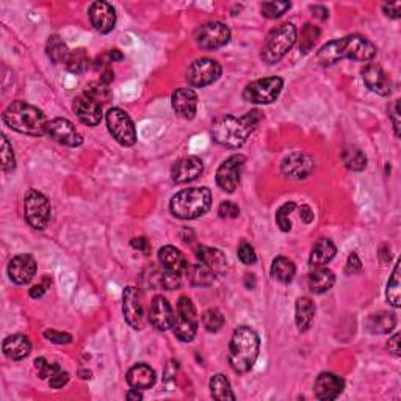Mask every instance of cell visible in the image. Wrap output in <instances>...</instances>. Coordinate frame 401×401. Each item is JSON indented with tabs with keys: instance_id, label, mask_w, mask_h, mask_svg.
<instances>
[{
	"instance_id": "1",
	"label": "cell",
	"mask_w": 401,
	"mask_h": 401,
	"mask_svg": "<svg viewBox=\"0 0 401 401\" xmlns=\"http://www.w3.org/2000/svg\"><path fill=\"white\" fill-rule=\"evenodd\" d=\"M263 119L259 110H251L243 117L235 118L232 114H223L212 124V136L219 146L229 149H239L248 140Z\"/></svg>"
},
{
	"instance_id": "2",
	"label": "cell",
	"mask_w": 401,
	"mask_h": 401,
	"mask_svg": "<svg viewBox=\"0 0 401 401\" xmlns=\"http://www.w3.org/2000/svg\"><path fill=\"white\" fill-rule=\"evenodd\" d=\"M378 49L375 44L361 35H348L326 42L318 51L317 60L321 66H332L340 60L350 58L356 62H372L376 57Z\"/></svg>"
},
{
	"instance_id": "3",
	"label": "cell",
	"mask_w": 401,
	"mask_h": 401,
	"mask_svg": "<svg viewBox=\"0 0 401 401\" xmlns=\"http://www.w3.org/2000/svg\"><path fill=\"white\" fill-rule=\"evenodd\" d=\"M2 118L10 129L19 134L30 136H44L47 134L49 119L46 114L42 113V110L24 101L10 104Z\"/></svg>"
},
{
	"instance_id": "4",
	"label": "cell",
	"mask_w": 401,
	"mask_h": 401,
	"mask_svg": "<svg viewBox=\"0 0 401 401\" xmlns=\"http://www.w3.org/2000/svg\"><path fill=\"white\" fill-rule=\"evenodd\" d=\"M260 339L250 326H239L229 343V364L234 372L248 373L259 358Z\"/></svg>"
},
{
	"instance_id": "5",
	"label": "cell",
	"mask_w": 401,
	"mask_h": 401,
	"mask_svg": "<svg viewBox=\"0 0 401 401\" xmlns=\"http://www.w3.org/2000/svg\"><path fill=\"white\" fill-rule=\"evenodd\" d=\"M210 206L212 191L207 186H195L175 193L169 202V210L175 218L196 219L206 215Z\"/></svg>"
},
{
	"instance_id": "6",
	"label": "cell",
	"mask_w": 401,
	"mask_h": 401,
	"mask_svg": "<svg viewBox=\"0 0 401 401\" xmlns=\"http://www.w3.org/2000/svg\"><path fill=\"white\" fill-rule=\"evenodd\" d=\"M298 38V30L292 22H285L268 33L262 47V60L267 64H276L289 53Z\"/></svg>"
},
{
	"instance_id": "7",
	"label": "cell",
	"mask_w": 401,
	"mask_h": 401,
	"mask_svg": "<svg viewBox=\"0 0 401 401\" xmlns=\"http://www.w3.org/2000/svg\"><path fill=\"white\" fill-rule=\"evenodd\" d=\"M197 326H199V317L193 301L189 296H180L174 314V336L180 342H191L197 332Z\"/></svg>"
},
{
	"instance_id": "8",
	"label": "cell",
	"mask_w": 401,
	"mask_h": 401,
	"mask_svg": "<svg viewBox=\"0 0 401 401\" xmlns=\"http://www.w3.org/2000/svg\"><path fill=\"white\" fill-rule=\"evenodd\" d=\"M284 86L281 77H265L250 82L243 90V99L246 102L259 104V106H268L279 97Z\"/></svg>"
},
{
	"instance_id": "9",
	"label": "cell",
	"mask_w": 401,
	"mask_h": 401,
	"mask_svg": "<svg viewBox=\"0 0 401 401\" xmlns=\"http://www.w3.org/2000/svg\"><path fill=\"white\" fill-rule=\"evenodd\" d=\"M24 215L33 229H46L52 215L51 202L41 191L29 190L24 196Z\"/></svg>"
},
{
	"instance_id": "10",
	"label": "cell",
	"mask_w": 401,
	"mask_h": 401,
	"mask_svg": "<svg viewBox=\"0 0 401 401\" xmlns=\"http://www.w3.org/2000/svg\"><path fill=\"white\" fill-rule=\"evenodd\" d=\"M107 127L112 136L117 140L121 146L130 147L136 143V130L134 125V121L124 110L118 107L110 108L107 112Z\"/></svg>"
},
{
	"instance_id": "11",
	"label": "cell",
	"mask_w": 401,
	"mask_h": 401,
	"mask_svg": "<svg viewBox=\"0 0 401 401\" xmlns=\"http://www.w3.org/2000/svg\"><path fill=\"white\" fill-rule=\"evenodd\" d=\"M195 40L197 46L204 51H217L230 41V30L223 22L210 21L195 32Z\"/></svg>"
},
{
	"instance_id": "12",
	"label": "cell",
	"mask_w": 401,
	"mask_h": 401,
	"mask_svg": "<svg viewBox=\"0 0 401 401\" xmlns=\"http://www.w3.org/2000/svg\"><path fill=\"white\" fill-rule=\"evenodd\" d=\"M223 68L217 60L212 58H197L186 69V80L195 88H204L215 82L221 77Z\"/></svg>"
},
{
	"instance_id": "13",
	"label": "cell",
	"mask_w": 401,
	"mask_h": 401,
	"mask_svg": "<svg viewBox=\"0 0 401 401\" xmlns=\"http://www.w3.org/2000/svg\"><path fill=\"white\" fill-rule=\"evenodd\" d=\"M246 163V157L241 154H234L226 158L217 169V184L226 193H234L241 179V171Z\"/></svg>"
},
{
	"instance_id": "14",
	"label": "cell",
	"mask_w": 401,
	"mask_h": 401,
	"mask_svg": "<svg viewBox=\"0 0 401 401\" xmlns=\"http://www.w3.org/2000/svg\"><path fill=\"white\" fill-rule=\"evenodd\" d=\"M46 135L51 136L53 141L68 147H77L84 143V136L80 135V132L66 118H55L49 121Z\"/></svg>"
},
{
	"instance_id": "15",
	"label": "cell",
	"mask_w": 401,
	"mask_h": 401,
	"mask_svg": "<svg viewBox=\"0 0 401 401\" xmlns=\"http://www.w3.org/2000/svg\"><path fill=\"white\" fill-rule=\"evenodd\" d=\"M315 168V162L309 154L306 152H292L284 158L281 163V173L285 178L301 180L309 178Z\"/></svg>"
},
{
	"instance_id": "16",
	"label": "cell",
	"mask_w": 401,
	"mask_h": 401,
	"mask_svg": "<svg viewBox=\"0 0 401 401\" xmlns=\"http://www.w3.org/2000/svg\"><path fill=\"white\" fill-rule=\"evenodd\" d=\"M74 112L85 125L96 127L102 121V102L85 91L74 99Z\"/></svg>"
},
{
	"instance_id": "17",
	"label": "cell",
	"mask_w": 401,
	"mask_h": 401,
	"mask_svg": "<svg viewBox=\"0 0 401 401\" xmlns=\"http://www.w3.org/2000/svg\"><path fill=\"white\" fill-rule=\"evenodd\" d=\"M123 314L127 325L134 329H141L145 321V311L140 301V293L135 287H127L123 292Z\"/></svg>"
},
{
	"instance_id": "18",
	"label": "cell",
	"mask_w": 401,
	"mask_h": 401,
	"mask_svg": "<svg viewBox=\"0 0 401 401\" xmlns=\"http://www.w3.org/2000/svg\"><path fill=\"white\" fill-rule=\"evenodd\" d=\"M36 274V260L30 254H19L13 257L8 263V276L18 285L32 282Z\"/></svg>"
},
{
	"instance_id": "19",
	"label": "cell",
	"mask_w": 401,
	"mask_h": 401,
	"mask_svg": "<svg viewBox=\"0 0 401 401\" xmlns=\"http://www.w3.org/2000/svg\"><path fill=\"white\" fill-rule=\"evenodd\" d=\"M204 171V163L199 157L189 156L175 162L171 168V179L175 184H189Z\"/></svg>"
},
{
	"instance_id": "20",
	"label": "cell",
	"mask_w": 401,
	"mask_h": 401,
	"mask_svg": "<svg viewBox=\"0 0 401 401\" xmlns=\"http://www.w3.org/2000/svg\"><path fill=\"white\" fill-rule=\"evenodd\" d=\"M90 22L99 33H110L117 25V11L108 2H95L90 7Z\"/></svg>"
},
{
	"instance_id": "21",
	"label": "cell",
	"mask_w": 401,
	"mask_h": 401,
	"mask_svg": "<svg viewBox=\"0 0 401 401\" xmlns=\"http://www.w3.org/2000/svg\"><path fill=\"white\" fill-rule=\"evenodd\" d=\"M361 74L362 80H364V84L370 91L380 96H389L392 93V82L389 79V75L384 73L381 66L369 63L364 66Z\"/></svg>"
},
{
	"instance_id": "22",
	"label": "cell",
	"mask_w": 401,
	"mask_h": 401,
	"mask_svg": "<svg viewBox=\"0 0 401 401\" xmlns=\"http://www.w3.org/2000/svg\"><path fill=\"white\" fill-rule=\"evenodd\" d=\"M345 389V381L342 378L334 375V373H320L317 376L315 384H314V392L318 400L331 401L339 398V395L343 392Z\"/></svg>"
},
{
	"instance_id": "23",
	"label": "cell",
	"mask_w": 401,
	"mask_h": 401,
	"mask_svg": "<svg viewBox=\"0 0 401 401\" xmlns=\"http://www.w3.org/2000/svg\"><path fill=\"white\" fill-rule=\"evenodd\" d=\"M171 106L178 117L193 119L197 112V95L191 88H179L173 93Z\"/></svg>"
},
{
	"instance_id": "24",
	"label": "cell",
	"mask_w": 401,
	"mask_h": 401,
	"mask_svg": "<svg viewBox=\"0 0 401 401\" xmlns=\"http://www.w3.org/2000/svg\"><path fill=\"white\" fill-rule=\"evenodd\" d=\"M149 320L158 331H168L174 325V311L169 301L163 296H156L151 303Z\"/></svg>"
},
{
	"instance_id": "25",
	"label": "cell",
	"mask_w": 401,
	"mask_h": 401,
	"mask_svg": "<svg viewBox=\"0 0 401 401\" xmlns=\"http://www.w3.org/2000/svg\"><path fill=\"white\" fill-rule=\"evenodd\" d=\"M158 262L162 263L163 271L180 274V276L185 274L186 267H189V262H186L182 251L171 245L160 248V251H158Z\"/></svg>"
},
{
	"instance_id": "26",
	"label": "cell",
	"mask_w": 401,
	"mask_h": 401,
	"mask_svg": "<svg viewBox=\"0 0 401 401\" xmlns=\"http://www.w3.org/2000/svg\"><path fill=\"white\" fill-rule=\"evenodd\" d=\"M195 254L197 257V260H199V263L206 265L207 268H210V270L215 274H221V273H224V270H226L228 260H226V256H224V252L221 250L201 245L196 248Z\"/></svg>"
},
{
	"instance_id": "27",
	"label": "cell",
	"mask_w": 401,
	"mask_h": 401,
	"mask_svg": "<svg viewBox=\"0 0 401 401\" xmlns=\"http://www.w3.org/2000/svg\"><path fill=\"white\" fill-rule=\"evenodd\" d=\"M3 354L13 361H22L30 354L32 343L24 334H13L3 340L2 343Z\"/></svg>"
},
{
	"instance_id": "28",
	"label": "cell",
	"mask_w": 401,
	"mask_h": 401,
	"mask_svg": "<svg viewBox=\"0 0 401 401\" xmlns=\"http://www.w3.org/2000/svg\"><path fill=\"white\" fill-rule=\"evenodd\" d=\"M127 384L132 389H138V391H146L151 389L156 384V372H154L147 364H136L127 372Z\"/></svg>"
},
{
	"instance_id": "29",
	"label": "cell",
	"mask_w": 401,
	"mask_h": 401,
	"mask_svg": "<svg viewBox=\"0 0 401 401\" xmlns=\"http://www.w3.org/2000/svg\"><path fill=\"white\" fill-rule=\"evenodd\" d=\"M337 248L336 245L332 243V240L329 239H318L314 246H312L311 256H309V265L311 268H317V267H326V263L331 262L336 256Z\"/></svg>"
},
{
	"instance_id": "30",
	"label": "cell",
	"mask_w": 401,
	"mask_h": 401,
	"mask_svg": "<svg viewBox=\"0 0 401 401\" xmlns=\"http://www.w3.org/2000/svg\"><path fill=\"white\" fill-rule=\"evenodd\" d=\"M334 282H336V276L328 267L312 268L309 276H307V284H309L311 292L317 295L326 293L328 290H331Z\"/></svg>"
},
{
	"instance_id": "31",
	"label": "cell",
	"mask_w": 401,
	"mask_h": 401,
	"mask_svg": "<svg viewBox=\"0 0 401 401\" xmlns=\"http://www.w3.org/2000/svg\"><path fill=\"white\" fill-rule=\"evenodd\" d=\"M315 318V304L307 296H301L295 304V321L300 332H306Z\"/></svg>"
},
{
	"instance_id": "32",
	"label": "cell",
	"mask_w": 401,
	"mask_h": 401,
	"mask_svg": "<svg viewBox=\"0 0 401 401\" xmlns=\"http://www.w3.org/2000/svg\"><path fill=\"white\" fill-rule=\"evenodd\" d=\"M397 326V318L391 312H376L367 318V329L372 334H389Z\"/></svg>"
},
{
	"instance_id": "33",
	"label": "cell",
	"mask_w": 401,
	"mask_h": 401,
	"mask_svg": "<svg viewBox=\"0 0 401 401\" xmlns=\"http://www.w3.org/2000/svg\"><path fill=\"white\" fill-rule=\"evenodd\" d=\"M186 278L189 281L196 285V287H208L215 281V273H213L210 268H207L202 263H193V265H189L185 270Z\"/></svg>"
},
{
	"instance_id": "34",
	"label": "cell",
	"mask_w": 401,
	"mask_h": 401,
	"mask_svg": "<svg viewBox=\"0 0 401 401\" xmlns=\"http://www.w3.org/2000/svg\"><path fill=\"white\" fill-rule=\"evenodd\" d=\"M295 273H296V267L289 257L279 256L271 263V276L279 282H282V284L292 282L295 278Z\"/></svg>"
},
{
	"instance_id": "35",
	"label": "cell",
	"mask_w": 401,
	"mask_h": 401,
	"mask_svg": "<svg viewBox=\"0 0 401 401\" xmlns=\"http://www.w3.org/2000/svg\"><path fill=\"white\" fill-rule=\"evenodd\" d=\"M46 53L53 64H60V63L66 64L71 55V51L62 38H60L58 35H52V36H49V40L46 42Z\"/></svg>"
},
{
	"instance_id": "36",
	"label": "cell",
	"mask_w": 401,
	"mask_h": 401,
	"mask_svg": "<svg viewBox=\"0 0 401 401\" xmlns=\"http://www.w3.org/2000/svg\"><path fill=\"white\" fill-rule=\"evenodd\" d=\"M342 162L351 171H364L367 168V156L356 146L345 147L342 151Z\"/></svg>"
},
{
	"instance_id": "37",
	"label": "cell",
	"mask_w": 401,
	"mask_h": 401,
	"mask_svg": "<svg viewBox=\"0 0 401 401\" xmlns=\"http://www.w3.org/2000/svg\"><path fill=\"white\" fill-rule=\"evenodd\" d=\"M210 393H212V397L218 401H228V400L234 401L235 400V395L232 392V387H230L229 380L224 375H221V373L212 376Z\"/></svg>"
},
{
	"instance_id": "38",
	"label": "cell",
	"mask_w": 401,
	"mask_h": 401,
	"mask_svg": "<svg viewBox=\"0 0 401 401\" xmlns=\"http://www.w3.org/2000/svg\"><path fill=\"white\" fill-rule=\"evenodd\" d=\"M90 55L84 47H79L75 51H71L68 62H66V69L73 74H84L90 68Z\"/></svg>"
},
{
	"instance_id": "39",
	"label": "cell",
	"mask_w": 401,
	"mask_h": 401,
	"mask_svg": "<svg viewBox=\"0 0 401 401\" xmlns=\"http://www.w3.org/2000/svg\"><path fill=\"white\" fill-rule=\"evenodd\" d=\"M321 35V30L318 29L317 25L311 24V22H306L303 30H301V38H300V51L303 53H309L318 41V38Z\"/></svg>"
},
{
	"instance_id": "40",
	"label": "cell",
	"mask_w": 401,
	"mask_h": 401,
	"mask_svg": "<svg viewBox=\"0 0 401 401\" xmlns=\"http://www.w3.org/2000/svg\"><path fill=\"white\" fill-rule=\"evenodd\" d=\"M386 300L395 309H398L401 304V292H400V263H395L393 273L387 282L386 289Z\"/></svg>"
},
{
	"instance_id": "41",
	"label": "cell",
	"mask_w": 401,
	"mask_h": 401,
	"mask_svg": "<svg viewBox=\"0 0 401 401\" xmlns=\"http://www.w3.org/2000/svg\"><path fill=\"white\" fill-rule=\"evenodd\" d=\"M202 325H204L206 331L208 332H218L219 329L224 326V315L221 311L217 309V307H212V309H207L204 314H202Z\"/></svg>"
},
{
	"instance_id": "42",
	"label": "cell",
	"mask_w": 401,
	"mask_h": 401,
	"mask_svg": "<svg viewBox=\"0 0 401 401\" xmlns=\"http://www.w3.org/2000/svg\"><path fill=\"white\" fill-rule=\"evenodd\" d=\"M290 8H292V3L290 2H263L260 5L262 14L268 19L281 18Z\"/></svg>"
},
{
	"instance_id": "43",
	"label": "cell",
	"mask_w": 401,
	"mask_h": 401,
	"mask_svg": "<svg viewBox=\"0 0 401 401\" xmlns=\"http://www.w3.org/2000/svg\"><path fill=\"white\" fill-rule=\"evenodd\" d=\"M296 208V202L289 201L278 208L276 212V223L282 232H289L292 229V221H290V213Z\"/></svg>"
},
{
	"instance_id": "44",
	"label": "cell",
	"mask_w": 401,
	"mask_h": 401,
	"mask_svg": "<svg viewBox=\"0 0 401 401\" xmlns=\"http://www.w3.org/2000/svg\"><path fill=\"white\" fill-rule=\"evenodd\" d=\"M2 169L3 173H13L16 169V157L13 146L10 145L7 136H2Z\"/></svg>"
},
{
	"instance_id": "45",
	"label": "cell",
	"mask_w": 401,
	"mask_h": 401,
	"mask_svg": "<svg viewBox=\"0 0 401 401\" xmlns=\"http://www.w3.org/2000/svg\"><path fill=\"white\" fill-rule=\"evenodd\" d=\"M86 93H90L93 97H96L97 101L104 102H108L110 99V90H108V85L102 84V82H93L90 84V86H86Z\"/></svg>"
},
{
	"instance_id": "46",
	"label": "cell",
	"mask_w": 401,
	"mask_h": 401,
	"mask_svg": "<svg viewBox=\"0 0 401 401\" xmlns=\"http://www.w3.org/2000/svg\"><path fill=\"white\" fill-rule=\"evenodd\" d=\"M239 259L241 263H245V265H254L257 262V256H256V251L252 248V245L248 243V241H241L240 246H239Z\"/></svg>"
},
{
	"instance_id": "47",
	"label": "cell",
	"mask_w": 401,
	"mask_h": 401,
	"mask_svg": "<svg viewBox=\"0 0 401 401\" xmlns=\"http://www.w3.org/2000/svg\"><path fill=\"white\" fill-rule=\"evenodd\" d=\"M35 369L41 380H49V378H51L53 373L60 369V365L51 364V362H47L44 358H38L35 359Z\"/></svg>"
},
{
	"instance_id": "48",
	"label": "cell",
	"mask_w": 401,
	"mask_h": 401,
	"mask_svg": "<svg viewBox=\"0 0 401 401\" xmlns=\"http://www.w3.org/2000/svg\"><path fill=\"white\" fill-rule=\"evenodd\" d=\"M218 215L223 219H234L240 215V208L232 201H223L218 207Z\"/></svg>"
},
{
	"instance_id": "49",
	"label": "cell",
	"mask_w": 401,
	"mask_h": 401,
	"mask_svg": "<svg viewBox=\"0 0 401 401\" xmlns=\"http://www.w3.org/2000/svg\"><path fill=\"white\" fill-rule=\"evenodd\" d=\"M44 337H46L49 342L57 345H68L73 342V336H71V334L55 331V329H47V331H44Z\"/></svg>"
},
{
	"instance_id": "50",
	"label": "cell",
	"mask_w": 401,
	"mask_h": 401,
	"mask_svg": "<svg viewBox=\"0 0 401 401\" xmlns=\"http://www.w3.org/2000/svg\"><path fill=\"white\" fill-rule=\"evenodd\" d=\"M47 381H49V386H51L52 389H62L69 381V373L64 372L62 367H60V369L55 372Z\"/></svg>"
},
{
	"instance_id": "51",
	"label": "cell",
	"mask_w": 401,
	"mask_h": 401,
	"mask_svg": "<svg viewBox=\"0 0 401 401\" xmlns=\"http://www.w3.org/2000/svg\"><path fill=\"white\" fill-rule=\"evenodd\" d=\"M389 119L392 121L395 136H400V101L392 102V106L389 107Z\"/></svg>"
},
{
	"instance_id": "52",
	"label": "cell",
	"mask_w": 401,
	"mask_h": 401,
	"mask_svg": "<svg viewBox=\"0 0 401 401\" xmlns=\"http://www.w3.org/2000/svg\"><path fill=\"white\" fill-rule=\"evenodd\" d=\"M180 274H174V273H167V271H163V274H162V281H160V284L163 285L165 289L167 290H174V289H178L179 285H180Z\"/></svg>"
},
{
	"instance_id": "53",
	"label": "cell",
	"mask_w": 401,
	"mask_h": 401,
	"mask_svg": "<svg viewBox=\"0 0 401 401\" xmlns=\"http://www.w3.org/2000/svg\"><path fill=\"white\" fill-rule=\"evenodd\" d=\"M362 271V262L356 252H351L348 256L347 265H345V273L347 274H358Z\"/></svg>"
},
{
	"instance_id": "54",
	"label": "cell",
	"mask_w": 401,
	"mask_h": 401,
	"mask_svg": "<svg viewBox=\"0 0 401 401\" xmlns=\"http://www.w3.org/2000/svg\"><path fill=\"white\" fill-rule=\"evenodd\" d=\"M382 11L387 18L391 19H398L401 16V3L393 2V3H382Z\"/></svg>"
},
{
	"instance_id": "55",
	"label": "cell",
	"mask_w": 401,
	"mask_h": 401,
	"mask_svg": "<svg viewBox=\"0 0 401 401\" xmlns=\"http://www.w3.org/2000/svg\"><path fill=\"white\" fill-rule=\"evenodd\" d=\"M130 246L134 250L141 251L143 254H149L151 245H149V240H147L146 237H135V239H132Z\"/></svg>"
},
{
	"instance_id": "56",
	"label": "cell",
	"mask_w": 401,
	"mask_h": 401,
	"mask_svg": "<svg viewBox=\"0 0 401 401\" xmlns=\"http://www.w3.org/2000/svg\"><path fill=\"white\" fill-rule=\"evenodd\" d=\"M387 350L395 356V358H400V332L393 334V336L389 339L387 342Z\"/></svg>"
},
{
	"instance_id": "57",
	"label": "cell",
	"mask_w": 401,
	"mask_h": 401,
	"mask_svg": "<svg viewBox=\"0 0 401 401\" xmlns=\"http://www.w3.org/2000/svg\"><path fill=\"white\" fill-rule=\"evenodd\" d=\"M300 217L306 224H311L314 221V212H312V208L306 204L300 207Z\"/></svg>"
},
{
	"instance_id": "58",
	"label": "cell",
	"mask_w": 401,
	"mask_h": 401,
	"mask_svg": "<svg viewBox=\"0 0 401 401\" xmlns=\"http://www.w3.org/2000/svg\"><path fill=\"white\" fill-rule=\"evenodd\" d=\"M311 11H312V14L315 16L317 19H320V21H326L328 19V8L326 7H323V5H314V7H311Z\"/></svg>"
},
{
	"instance_id": "59",
	"label": "cell",
	"mask_w": 401,
	"mask_h": 401,
	"mask_svg": "<svg viewBox=\"0 0 401 401\" xmlns=\"http://www.w3.org/2000/svg\"><path fill=\"white\" fill-rule=\"evenodd\" d=\"M29 293L33 300H40V298H42L44 293H46V287H44L42 284H36L30 289Z\"/></svg>"
},
{
	"instance_id": "60",
	"label": "cell",
	"mask_w": 401,
	"mask_h": 401,
	"mask_svg": "<svg viewBox=\"0 0 401 401\" xmlns=\"http://www.w3.org/2000/svg\"><path fill=\"white\" fill-rule=\"evenodd\" d=\"M107 55H108V58H110V62L112 63H117V62H121V60L124 58V55L121 53V51L119 49H112V51H108L107 52Z\"/></svg>"
},
{
	"instance_id": "61",
	"label": "cell",
	"mask_w": 401,
	"mask_h": 401,
	"mask_svg": "<svg viewBox=\"0 0 401 401\" xmlns=\"http://www.w3.org/2000/svg\"><path fill=\"white\" fill-rule=\"evenodd\" d=\"M125 398L127 400H143V395L138 389H132V391H129L127 395H125Z\"/></svg>"
}]
</instances>
